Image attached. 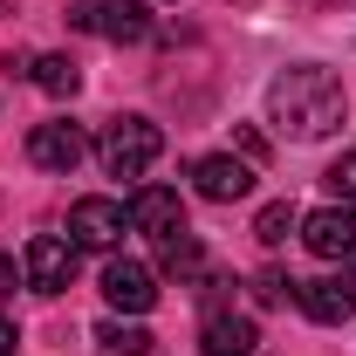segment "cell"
<instances>
[{
    "instance_id": "6da1fadb",
    "label": "cell",
    "mask_w": 356,
    "mask_h": 356,
    "mask_svg": "<svg viewBox=\"0 0 356 356\" xmlns=\"http://www.w3.org/2000/svg\"><path fill=\"white\" fill-rule=\"evenodd\" d=\"M267 117L281 124V137L315 144V137H329L343 117H350V96H343V83H336V69L295 62V69H281V76L267 83Z\"/></svg>"
},
{
    "instance_id": "7a4b0ae2",
    "label": "cell",
    "mask_w": 356,
    "mask_h": 356,
    "mask_svg": "<svg viewBox=\"0 0 356 356\" xmlns=\"http://www.w3.org/2000/svg\"><path fill=\"white\" fill-rule=\"evenodd\" d=\"M158 151H165V131L151 117H110L103 137H96V158H103L110 178H144L158 165Z\"/></svg>"
},
{
    "instance_id": "3957f363",
    "label": "cell",
    "mask_w": 356,
    "mask_h": 356,
    "mask_svg": "<svg viewBox=\"0 0 356 356\" xmlns=\"http://www.w3.org/2000/svg\"><path fill=\"white\" fill-rule=\"evenodd\" d=\"M69 28H83V35H103V42L137 48L144 35H151V14H144L137 0H76V7H69Z\"/></svg>"
},
{
    "instance_id": "277c9868",
    "label": "cell",
    "mask_w": 356,
    "mask_h": 356,
    "mask_svg": "<svg viewBox=\"0 0 356 356\" xmlns=\"http://www.w3.org/2000/svg\"><path fill=\"white\" fill-rule=\"evenodd\" d=\"M21 281H28L35 295H62V288L76 281V240H62V233H35V240L21 247Z\"/></svg>"
},
{
    "instance_id": "5b68a950",
    "label": "cell",
    "mask_w": 356,
    "mask_h": 356,
    "mask_svg": "<svg viewBox=\"0 0 356 356\" xmlns=\"http://www.w3.org/2000/svg\"><path fill=\"white\" fill-rule=\"evenodd\" d=\"M83 158H89V137H83V124H69V117H48V124L28 131V165H35V172H76Z\"/></svg>"
},
{
    "instance_id": "8992f818",
    "label": "cell",
    "mask_w": 356,
    "mask_h": 356,
    "mask_svg": "<svg viewBox=\"0 0 356 356\" xmlns=\"http://www.w3.org/2000/svg\"><path fill=\"white\" fill-rule=\"evenodd\" d=\"M302 247L315 261H350L356 254V206H315V213H302Z\"/></svg>"
},
{
    "instance_id": "52a82bcc",
    "label": "cell",
    "mask_w": 356,
    "mask_h": 356,
    "mask_svg": "<svg viewBox=\"0 0 356 356\" xmlns=\"http://www.w3.org/2000/svg\"><path fill=\"white\" fill-rule=\"evenodd\" d=\"M124 226H131V206H117V199H76L69 240H76V247H96V254H117Z\"/></svg>"
},
{
    "instance_id": "ba28073f",
    "label": "cell",
    "mask_w": 356,
    "mask_h": 356,
    "mask_svg": "<svg viewBox=\"0 0 356 356\" xmlns=\"http://www.w3.org/2000/svg\"><path fill=\"white\" fill-rule=\"evenodd\" d=\"M192 192H199V199H213V206H233V199H247V192H254V165H247V158H233V151H213V158H199V165H192Z\"/></svg>"
},
{
    "instance_id": "9c48e42d",
    "label": "cell",
    "mask_w": 356,
    "mask_h": 356,
    "mask_svg": "<svg viewBox=\"0 0 356 356\" xmlns=\"http://www.w3.org/2000/svg\"><path fill=\"white\" fill-rule=\"evenodd\" d=\"M103 302L110 309H124V315H144L151 302H158V281H151V267L144 261H103Z\"/></svg>"
},
{
    "instance_id": "30bf717a",
    "label": "cell",
    "mask_w": 356,
    "mask_h": 356,
    "mask_svg": "<svg viewBox=\"0 0 356 356\" xmlns=\"http://www.w3.org/2000/svg\"><path fill=\"white\" fill-rule=\"evenodd\" d=\"M131 226L137 233H151V240H172V233H185V206H178L172 185H137L131 199Z\"/></svg>"
},
{
    "instance_id": "8fae6325",
    "label": "cell",
    "mask_w": 356,
    "mask_h": 356,
    "mask_svg": "<svg viewBox=\"0 0 356 356\" xmlns=\"http://www.w3.org/2000/svg\"><path fill=\"white\" fill-rule=\"evenodd\" d=\"M295 302H302L309 322L336 329V322H350V315H356V288L343 281V274H329V281H295Z\"/></svg>"
},
{
    "instance_id": "7c38bea8",
    "label": "cell",
    "mask_w": 356,
    "mask_h": 356,
    "mask_svg": "<svg viewBox=\"0 0 356 356\" xmlns=\"http://www.w3.org/2000/svg\"><path fill=\"white\" fill-rule=\"evenodd\" d=\"M254 322L247 315H206V329H199V350L206 356H254Z\"/></svg>"
},
{
    "instance_id": "4fadbf2b",
    "label": "cell",
    "mask_w": 356,
    "mask_h": 356,
    "mask_svg": "<svg viewBox=\"0 0 356 356\" xmlns=\"http://www.w3.org/2000/svg\"><path fill=\"white\" fill-rule=\"evenodd\" d=\"M28 76H35V89H48V96H76V89H83V62H76V55H35Z\"/></svg>"
},
{
    "instance_id": "5bb4252c",
    "label": "cell",
    "mask_w": 356,
    "mask_h": 356,
    "mask_svg": "<svg viewBox=\"0 0 356 356\" xmlns=\"http://www.w3.org/2000/svg\"><path fill=\"white\" fill-rule=\"evenodd\" d=\"M96 350L103 356H151V329H137V322H103V329H96Z\"/></svg>"
},
{
    "instance_id": "9a60e30c",
    "label": "cell",
    "mask_w": 356,
    "mask_h": 356,
    "mask_svg": "<svg viewBox=\"0 0 356 356\" xmlns=\"http://www.w3.org/2000/svg\"><path fill=\"white\" fill-rule=\"evenodd\" d=\"M295 226H302V213H295L288 199H274V206H261V213H254V240H261V247H281Z\"/></svg>"
},
{
    "instance_id": "2e32d148",
    "label": "cell",
    "mask_w": 356,
    "mask_h": 356,
    "mask_svg": "<svg viewBox=\"0 0 356 356\" xmlns=\"http://www.w3.org/2000/svg\"><path fill=\"white\" fill-rule=\"evenodd\" d=\"M329 192H336V206H356V151H343V158H336V165H329Z\"/></svg>"
},
{
    "instance_id": "e0dca14e",
    "label": "cell",
    "mask_w": 356,
    "mask_h": 356,
    "mask_svg": "<svg viewBox=\"0 0 356 356\" xmlns=\"http://www.w3.org/2000/svg\"><path fill=\"white\" fill-rule=\"evenodd\" d=\"M288 295H295V281H288V274H274V267H267V274H254V302H261V309L288 302Z\"/></svg>"
},
{
    "instance_id": "ac0fdd59",
    "label": "cell",
    "mask_w": 356,
    "mask_h": 356,
    "mask_svg": "<svg viewBox=\"0 0 356 356\" xmlns=\"http://www.w3.org/2000/svg\"><path fill=\"white\" fill-rule=\"evenodd\" d=\"M14 343H21V336H14V322H0V356H14Z\"/></svg>"
},
{
    "instance_id": "d6986e66",
    "label": "cell",
    "mask_w": 356,
    "mask_h": 356,
    "mask_svg": "<svg viewBox=\"0 0 356 356\" xmlns=\"http://www.w3.org/2000/svg\"><path fill=\"white\" fill-rule=\"evenodd\" d=\"M7 288H14V261L0 254V295H7Z\"/></svg>"
},
{
    "instance_id": "ffe728a7",
    "label": "cell",
    "mask_w": 356,
    "mask_h": 356,
    "mask_svg": "<svg viewBox=\"0 0 356 356\" xmlns=\"http://www.w3.org/2000/svg\"><path fill=\"white\" fill-rule=\"evenodd\" d=\"M343 281H350V288H356V254H350V274H343Z\"/></svg>"
}]
</instances>
